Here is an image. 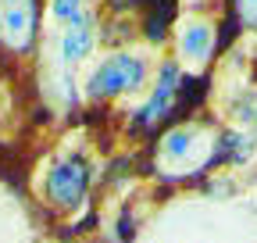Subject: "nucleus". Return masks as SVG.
<instances>
[{
  "label": "nucleus",
  "instance_id": "f257e3e1",
  "mask_svg": "<svg viewBox=\"0 0 257 243\" xmlns=\"http://www.w3.org/2000/svg\"><path fill=\"white\" fill-rule=\"evenodd\" d=\"M89 182H93V165L86 154L79 150H64V154L50 158L47 168H43V179H40V190H43V200L64 215L79 211L89 197Z\"/></svg>",
  "mask_w": 257,
  "mask_h": 243
},
{
  "label": "nucleus",
  "instance_id": "f03ea898",
  "mask_svg": "<svg viewBox=\"0 0 257 243\" xmlns=\"http://www.w3.org/2000/svg\"><path fill=\"white\" fill-rule=\"evenodd\" d=\"M147 82V57L136 50H114L96 65L86 79V97L111 100L121 93H136Z\"/></svg>",
  "mask_w": 257,
  "mask_h": 243
},
{
  "label": "nucleus",
  "instance_id": "7ed1b4c3",
  "mask_svg": "<svg viewBox=\"0 0 257 243\" xmlns=\"http://www.w3.org/2000/svg\"><path fill=\"white\" fill-rule=\"evenodd\" d=\"M207 154H211V136L200 126H175L165 133V140L157 147V161L175 175L200 168L207 161Z\"/></svg>",
  "mask_w": 257,
  "mask_h": 243
},
{
  "label": "nucleus",
  "instance_id": "20e7f679",
  "mask_svg": "<svg viewBox=\"0 0 257 243\" xmlns=\"http://www.w3.org/2000/svg\"><path fill=\"white\" fill-rule=\"evenodd\" d=\"M36 40V0H0V43L29 50Z\"/></svg>",
  "mask_w": 257,
  "mask_h": 243
},
{
  "label": "nucleus",
  "instance_id": "39448f33",
  "mask_svg": "<svg viewBox=\"0 0 257 243\" xmlns=\"http://www.w3.org/2000/svg\"><path fill=\"white\" fill-rule=\"evenodd\" d=\"M175 89H179V65H175V61H165V65L157 68V82L150 89V97L133 114V126L147 129V126H154V122H161L172 111V104H175Z\"/></svg>",
  "mask_w": 257,
  "mask_h": 243
},
{
  "label": "nucleus",
  "instance_id": "423d86ee",
  "mask_svg": "<svg viewBox=\"0 0 257 243\" xmlns=\"http://www.w3.org/2000/svg\"><path fill=\"white\" fill-rule=\"evenodd\" d=\"M96 43V29H93V15L82 11L79 18H72L68 25H61V40H57V54H61V65L72 68L82 65V61L93 54Z\"/></svg>",
  "mask_w": 257,
  "mask_h": 243
},
{
  "label": "nucleus",
  "instance_id": "0eeeda50",
  "mask_svg": "<svg viewBox=\"0 0 257 243\" xmlns=\"http://www.w3.org/2000/svg\"><path fill=\"white\" fill-rule=\"evenodd\" d=\"M214 50V25L207 18H186L179 25V57L186 65H207Z\"/></svg>",
  "mask_w": 257,
  "mask_h": 243
},
{
  "label": "nucleus",
  "instance_id": "6e6552de",
  "mask_svg": "<svg viewBox=\"0 0 257 243\" xmlns=\"http://www.w3.org/2000/svg\"><path fill=\"white\" fill-rule=\"evenodd\" d=\"M86 11V0H50V18L57 25H68L72 18H79Z\"/></svg>",
  "mask_w": 257,
  "mask_h": 243
},
{
  "label": "nucleus",
  "instance_id": "1a4fd4ad",
  "mask_svg": "<svg viewBox=\"0 0 257 243\" xmlns=\"http://www.w3.org/2000/svg\"><path fill=\"white\" fill-rule=\"evenodd\" d=\"M236 122L246 129H257V93H246L239 104H236Z\"/></svg>",
  "mask_w": 257,
  "mask_h": 243
},
{
  "label": "nucleus",
  "instance_id": "9d476101",
  "mask_svg": "<svg viewBox=\"0 0 257 243\" xmlns=\"http://www.w3.org/2000/svg\"><path fill=\"white\" fill-rule=\"evenodd\" d=\"M236 11L250 29H257V0H236Z\"/></svg>",
  "mask_w": 257,
  "mask_h": 243
}]
</instances>
